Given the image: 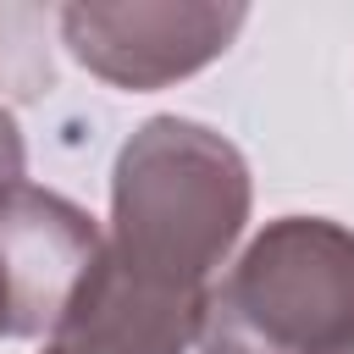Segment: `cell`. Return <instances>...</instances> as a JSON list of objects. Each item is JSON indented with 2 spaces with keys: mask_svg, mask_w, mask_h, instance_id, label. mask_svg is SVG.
<instances>
[{
  "mask_svg": "<svg viewBox=\"0 0 354 354\" xmlns=\"http://www.w3.org/2000/svg\"><path fill=\"white\" fill-rule=\"evenodd\" d=\"M249 22V6L227 0H122V6H66L61 39L83 72H94L111 88L149 94L177 77H194L210 66L238 28Z\"/></svg>",
  "mask_w": 354,
  "mask_h": 354,
  "instance_id": "3957f363",
  "label": "cell"
},
{
  "mask_svg": "<svg viewBox=\"0 0 354 354\" xmlns=\"http://www.w3.org/2000/svg\"><path fill=\"white\" fill-rule=\"evenodd\" d=\"M254 205L232 138L188 116H149L111 171V232L50 343L72 354H188L216 271Z\"/></svg>",
  "mask_w": 354,
  "mask_h": 354,
  "instance_id": "6da1fadb",
  "label": "cell"
},
{
  "mask_svg": "<svg viewBox=\"0 0 354 354\" xmlns=\"http://www.w3.org/2000/svg\"><path fill=\"white\" fill-rule=\"evenodd\" d=\"M44 354H72V348H61V343H44Z\"/></svg>",
  "mask_w": 354,
  "mask_h": 354,
  "instance_id": "8992f818",
  "label": "cell"
},
{
  "mask_svg": "<svg viewBox=\"0 0 354 354\" xmlns=\"http://www.w3.org/2000/svg\"><path fill=\"white\" fill-rule=\"evenodd\" d=\"M28 171V149H22V127H17V116L0 105V205L28 183L22 177Z\"/></svg>",
  "mask_w": 354,
  "mask_h": 354,
  "instance_id": "5b68a950",
  "label": "cell"
},
{
  "mask_svg": "<svg viewBox=\"0 0 354 354\" xmlns=\"http://www.w3.org/2000/svg\"><path fill=\"white\" fill-rule=\"evenodd\" d=\"M199 354H354V232L277 216L216 277Z\"/></svg>",
  "mask_w": 354,
  "mask_h": 354,
  "instance_id": "7a4b0ae2",
  "label": "cell"
},
{
  "mask_svg": "<svg viewBox=\"0 0 354 354\" xmlns=\"http://www.w3.org/2000/svg\"><path fill=\"white\" fill-rule=\"evenodd\" d=\"M100 249L105 232L83 205L22 183L0 205V337L50 343L100 266Z\"/></svg>",
  "mask_w": 354,
  "mask_h": 354,
  "instance_id": "277c9868",
  "label": "cell"
}]
</instances>
